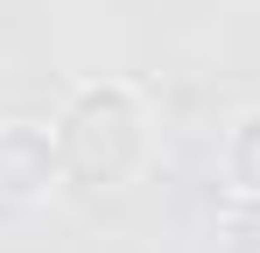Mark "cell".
Wrapping results in <instances>:
<instances>
[{
  "mask_svg": "<svg viewBox=\"0 0 260 253\" xmlns=\"http://www.w3.org/2000/svg\"><path fill=\"white\" fill-rule=\"evenodd\" d=\"M49 134H56L63 183L85 190V197H127L134 183L155 169V155H162L148 99H141L134 84H120V78L78 84Z\"/></svg>",
  "mask_w": 260,
  "mask_h": 253,
  "instance_id": "6da1fadb",
  "label": "cell"
},
{
  "mask_svg": "<svg viewBox=\"0 0 260 253\" xmlns=\"http://www.w3.org/2000/svg\"><path fill=\"white\" fill-rule=\"evenodd\" d=\"M56 183H63L56 134L36 126V120H7L0 126V197L7 204H43Z\"/></svg>",
  "mask_w": 260,
  "mask_h": 253,
  "instance_id": "7a4b0ae2",
  "label": "cell"
},
{
  "mask_svg": "<svg viewBox=\"0 0 260 253\" xmlns=\"http://www.w3.org/2000/svg\"><path fill=\"white\" fill-rule=\"evenodd\" d=\"M218 162H225V197H253L260 204V106H239L225 141H218Z\"/></svg>",
  "mask_w": 260,
  "mask_h": 253,
  "instance_id": "3957f363",
  "label": "cell"
},
{
  "mask_svg": "<svg viewBox=\"0 0 260 253\" xmlns=\"http://www.w3.org/2000/svg\"><path fill=\"white\" fill-rule=\"evenodd\" d=\"M211 239H218L211 253H260V204H253V197H225Z\"/></svg>",
  "mask_w": 260,
  "mask_h": 253,
  "instance_id": "277c9868",
  "label": "cell"
}]
</instances>
